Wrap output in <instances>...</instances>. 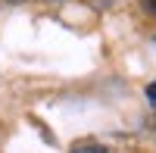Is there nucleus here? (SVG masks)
Wrapping results in <instances>:
<instances>
[{
	"label": "nucleus",
	"mask_w": 156,
	"mask_h": 153,
	"mask_svg": "<svg viewBox=\"0 0 156 153\" xmlns=\"http://www.w3.org/2000/svg\"><path fill=\"white\" fill-rule=\"evenodd\" d=\"M75 153H106V147H84V150H75Z\"/></svg>",
	"instance_id": "f257e3e1"
},
{
	"label": "nucleus",
	"mask_w": 156,
	"mask_h": 153,
	"mask_svg": "<svg viewBox=\"0 0 156 153\" xmlns=\"http://www.w3.org/2000/svg\"><path fill=\"white\" fill-rule=\"evenodd\" d=\"M144 6H147L150 12H156V0H144Z\"/></svg>",
	"instance_id": "7ed1b4c3"
},
{
	"label": "nucleus",
	"mask_w": 156,
	"mask_h": 153,
	"mask_svg": "<svg viewBox=\"0 0 156 153\" xmlns=\"http://www.w3.org/2000/svg\"><path fill=\"white\" fill-rule=\"evenodd\" d=\"M3 3H25V0H3Z\"/></svg>",
	"instance_id": "20e7f679"
},
{
	"label": "nucleus",
	"mask_w": 156,
	"mask_h": 153,
	"mask_svg": "<svg viewBox=\"0 0 156 153\" xmlns=\"http://www.w3.org/2000/svg\"><path fill=\"white\" fill-rule=\"evenodd\" d=\"M147 97H150L153 103H156V84H150V87H147Z\"/></svg>",
	"instance_id": "f03ea898"
},
{
	"label": "nucleus",
	"mask_w": 156,
	"mask_h": 153,
	"mask_svg": "<svg viewBox=\"0 0 156 153\" xmlns=\"http://www.w3.org/2000/svg\"><path fill=\"white\" fill-rule=\"evenodd\" d=\"M47 3H62V0H47Z\"/></svg>",
	"instance_id": "39448f33"
}]
</instances>
